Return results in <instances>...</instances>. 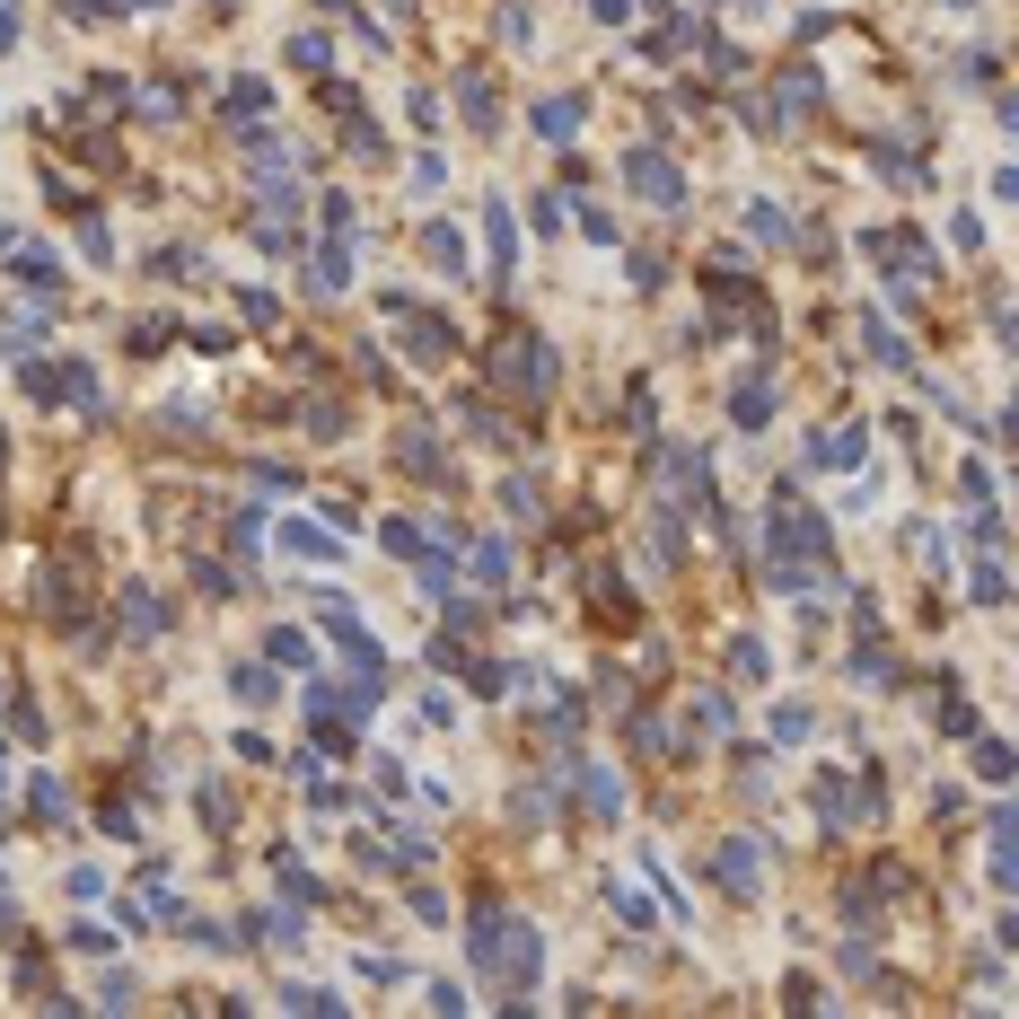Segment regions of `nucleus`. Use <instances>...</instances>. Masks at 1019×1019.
<instances>
[{"label":"nucleus","mask_w":1019,"mask_h":1019,"mask_svg":"<svg viewBox=\"0 0 1019 1019\" xmlns=\"http://www.w3.org/2000/svg\"><path fill=\"white\" fill-rule=\"evenodd\" d=\"M396 466H405L414 483H440V440H431V422H414V431L396 440Z\"/></svg>","instance_id":"9"},{"label":"nucleus","mask_w":1019,"mask_h":1019,"mask_svg":"<svg viewBox=\"0 0 1019 1019\" xmlns=\"http://www.w3.org/2000/svg\"><path fill=\"white\" fill-rule=\"evenodd\" d=\"M326 53H335V44H326L317 27H308V35H291V62H299V71H326Z\"/></svg>","instance_id":"27"},{"label":"nucleus","mask_w":1019,"mask_h":1019,"mask_svg":"<svg viewBox=\"0 0 1019 1019\" xmlns=\"http://www.w3.org/2000/svg\"><path fill=\"white\" fill-rule=\"evenodd\" d=\"M730 422H738V431H765V422H774V387H765V378H738V396H730Z\"/></svg>","instance_id":"10"},{"label":"nucleus","mask_w":1019,"mask_h":1019,"mask_svg":"<svg viewBox=\"0 0 1019 1019\" xmlns=\"http://www.w3.org/2000/svg\"><path fill=\"white\" fill-rule=\"evenodd\" d=\"M862 335H870V360H888V369H906V360H914V351H906V335H897V326H879V317H870Z\"/></svg>","instance_id":"25"},{"label":"nucleus","mask_w":1019,"mask_h":1019,"mask_svg":"<svg viewBox=\"0 0 1019 1019\" xmlns=\"http://www.w3.org/2000/svg\"><path fill=\"white\" fill-rule=\"evenodd\" d=\"M976 774H985V783H1011V774H1019V747H1011V738H976Z\"/></svg>","instance_id":"16"},{"label":"nucleus","mask_w":1019,"mask_h":1019,"mask_svg":"<svg viewBox=\"0 0 1019 1019\" xmlns=\"http://www.w3.org/2000/svg\"><path fill=\"white\" fill-rule=\"evenodd\" d=\"M273 660H282V669H308V633L282 624V633H273Z\"/></svg>","instance_id":"31"},{"label":"nucleus","mask_w":1019,"mask_h":1019,"mask_svg":"<svg viewBox=\"0 0 1019 1019\" xmlns=\"http://www.w3.org/2000/svg\"><path fill=\"white\" fill-rule=\"evenodd\" d=\"M18 387H27V396H35V405H53V396H62V387H71V378H62V369H53V360H27V369H18Z\"/></svg>","instance_id":"22"},{"label":"nucleus","mask_w":1019,"mask_h":1019,"mask_svg":"<svg viewBox=\"0 0 1019 1019\" xmlns=\"http://www.w3.org/2000/svg\"><path fill=\"white\" fill-rule=\"evenodd\" d=\"M18 44V0H0V53Z\"/></svg>","instance_id":"41"},{"label":"nucleus","mask_w":1019,"mask_h":1019,"mask_svg":"<svg viewBox=\"0 0 1019 1019\" xmlns=\"http://www.w3.org/2000/svg\"><path fill=\"white\" fill-rule=\"evenodd\" d=\"M1002 440H1019V396H1011V414H1002Z\"/></svg>","instance_id":"43"},{"label":"nucleus","mask_w":1019,"mask_h":1019,"mask_svg":"<svg viewBox=\"0 0 1019 1019\" xmlns=\"http://www.w3.org/2000/svg\"><path fill=\"white\" fill-rule=\"evenodd\" d=\"M176 114V89H141V123H167Z\"/></svg>","instance_id":"39"},{"label":"nucleus","mask_w":1019,"mask_h":1019,"mask_svg":"<svg viewBox=\"0 0 1019 1019\" xmlns=\"http://www.w3.org/2000/svg\"><path fill=\"white\" fill-rule=\"evenodd\" d=\"M308 431H317V440H343V405H326V396H317V405H308Z\"/></svg>","instance_id":"33"},{"label":"nucleus","mask_w":1019,"mask_h":1019,"mask_svg":"<svg viewBox=\"0 0 1019 1019\" xmlns=\"http://www.w3.org/2000/svg\"><path fill=\"white\" fill-rule=\"evenodd\" d=\"M255 931H264L273 949H299V906H273L264 923H255Z\"/></svg>","instance_id":"26"},{"label":"nucleus","mask_w":1019,"mask_h":1019,"mask_svg":"<svg viewBox=\"0 0 1019 1019\" xmlns=\"http://www.w3.org/2000/svg\"><path fill=\"white\" fill-rule=\"evenodd\" d=\"M730 677H738V685L765 677V642H756V633H738V642H730Z\"/></svg>","instance_id":"23"},{"label":"nucleus","mask_w":1019,"mask_h":1019,"mask_svg":"<svg viewBox=\"0 0 1019 1019\" xmlns=\"http://www.w3.org/2000/svg\"><path fill=\"white\" fill-rule=\"evenodd\" d=\"M282 546H291L299 563H343V537L317 528V519H282Z\"/></svg>","instance_id":"7"},{"label":"nucleus","mask_w":1019,"mask_h":1019,"mask_svg":"<svg viewBox=\"0 0 1019 1019\" xmlns=\"http://www.w3.org/2000/svg\"><path fill=\"white\" fill-rule=\"evenodd\" d=\"M492 378H501L519 405H546V396H554V351H546V335L510 326V335L492 343Z\"/></svg>","instance_id":"1"},{"label":"nucleus","mask_w":1019,"mask_h":1019,"mask_svg":"<svg viewBox=\"0 0 1019 1019\" xmlns=\"http://www.w3.org/2000/svg\"><path fill=\"white\" fill-rule=\"evenodd\" d=\"M501 510H510V519H537V483L510 475V483H501Z\"/></svg>","instance_id":"29"},{"label":"nucleus","mask_w":1019,"mask_h":1019,"mask_svg":"<svg viewBox=\"0 0 1019 1019\" xmlns=\"http://www.w3.org/2000/svg\"><path fill=\"white\" fill-rule=\"evenodd\" d=\"M237 317H246V326H273V317H282V308H273V299H264V291H237Z\"/></svg>","instance_id":"35"},{"label":"nucleus","mask_w":1019,"mask_h":1019,"mask_svg":"<svg viewBox=\"0 0 1019 1019\" xmlns=\"http://www.w3.org/2000/svg\"><path fill=\"white\" fill-rule=\"evenodd\" d=\"M150 273H159V282H185L194 255H185V246H150Z\"/></svg>","instance_id":"28"},{"label":"nucleus","mask_w":1019,"mask_h":1019,"mask_svg":"<svg viewBox=\"0 0 1019 1019\" xmlns=\"http://www.w3.org/2000/svg\"><path fill=\"white\" fill-rule=\"evenodd\" d=\"M607 897H615V914H624V923H651V897H633V888H624V879H615V888H607Z\"/></svg>","instance_id":"40"},{"label":"nucleus","mask_w":1019,"mask_h":1019,"mask_svg":"<svg viewBox=\"0 0 1019 1019\" xmlns=\"http://www.w3.org/2000/svg\"><path fill=\"white\" fill-rule=\"evenodd\" d=\"M0 466H9V440H0Z\"/></svg>","instance_id":"47"},{"label":"nucleus","mask_w":1019,"mask_h":1019,"mask_svg":"<svg viewBox=\"0 0 1019 1019\" xmlns=\"http://www.w3.org/2000/svg\"><path fill=\"white\" fill-rule=\"evenodd\" d=\"M694 730H730V694H703V703H694Z\"/></svg>","instance_id":"36"},{"label":"nucleus","mask_w":1019,"mask_h":1019,"mask_svg":"<svg viewBox=\"0 0 1019 1019\" xmlns=\"http://www.w3.org/2000/svg\"><path fill=\"white\" fill-rule=\"evenodd\" d=\"M159 343H176V326H167V317H141V326H132V351H159Z\"/></svg>","instance_id":"34"},{"label":"nucleus","mask_w":1019,"mask_h":1019,"mask_svg":"<svg viewBox=\"0 0 1019 1019\" xmlns=\"http://www.w3.org/2000/svg\"><path fill=\"white\" fill-rule=\"evenodd\" d=\"M326 228H335V237H351V228H360V212H351V194H326Z\"/></svg>","instance_id":"38"},{"label":"nucleus","mask_w":1019,"mask_h":1019,"mask_svg":"<svg viewBox=\"0 0 1019 1019\" xmlns=\"http://www.w3.org/2000/svg\"><path fill=\"white\" fill-rule=\"evenodd\" d=\"M9 923H18V906H9V888H0V931H9Z\"/></svg>","instance_id":"45"},{"label":"nucleus","mask_w":1019,"mask_h":1019,"mask_svg":"<svg viewBox=\"0 0 1019 1019\" xmlns=\"http://www.w3.org/2000/svg\"><path fill=\"white\" fill-rule=\"evenodd\" d=\"M940 730H949V738H967V730H976V712H967V694H949V703H940Z\"/></svg>","instance_id":"37"},{"label":"nucleus","mask_w":1019,"mask_h":1019,"mask_svg":"<svg viewBox=\"0 0 1019 1019\" xmlns=\"http://www.w3.org/2000/svg\"><path fill=\"white\" fill-rule=\"evenodd\" d=\"M343 282H351V237H326V246L308 255V291H317V299H335Z\"/></svg>","instance_id":"8"},{"label":"nucleus","mask_w":1019,"mask_h":1019,"mask_svg":"<svg viewBox=\"0 0 1019 1019\" xmlns=\"http://www.w3.org/2000/svg\"><path fill=\"white\" fill-rule=\"evenodd\" d=\"M378 546H387V554H422V528H414V519H387Z\"/></svg>","instance_id":"30"},{"label":"nucleus","mask_w":1019,"mask_h":1019,"mask_svg":"<svg viewBox=\"0 0 1019 1019\" xmlns=\"http://www.w3.org/2000/svg\"><path fill=\"white\" fill-rule=\"evenodd\" d=\"M422 255H431L440 273H466V237H457L449 221H431V228H422Z\"/></svg>","instance_id":"14"},{"label":"nucleus","mask_w":1019,"mask_h":1019,"mask_svg":"<svg viewBox=\"0 0 1019 1019\" xmlns=\"http://www.w3.org/2000/svg\"><path fill=\"white\" fill-rule=\"evenodd\" d=\"M537 132H546V141H571V132H580V98H546V106H537Z\"/></svg>","instance_id":"19"},{"label":"nucleus","mask_w":1019,"mask_h":1019,"mask_svg":"<svg viewBox=\"0 0 1019 1019\" xmlns=\"http://www.w3.org/2000/svg\"><path fill=\"white\" fill-rule=\"evenodd\" d=\"M483 228H492V255L510 264V255H519V221H510V203H483Z\"/></svg>","instance_id":"24"},{"label":"nucleus","mask_w":1019,"mask_h":1019,"mask_svg":"<svg viewBox=\"0 0 1019 1019\" xmlns=\"http://www.w3.org/2000/svg\"><path fill=\"white\" fill-rule=\"evenodd\" d=\"M1002 132H1019V98H1002Z\"/></svg>","instance_id":"44"},{"label":"nucleus","mask_w":1019,"mask_h":1019,"mask_svg":"<svg viewBox=\"0 0 1019 1019\" xmlns=\"http://www.w3.org/2000/svg\"><path fill=\"white\" fill-rule=\"evenodd\" d=\"M703 870H712L721 897H765V844H756V835H721Z\"/></svg>","instance_id":"2"},{"label":"nucleus","mask_w":1019,"mask_h":1019,"mask_svg":"<svg viewBox=\"0 0 1019 1019\" xmlns=\"http://www.w3.org/2000/svg\"><path fill=\"white\" fill-rule=\"evenodd\" d=\"M475 580H483V589L510 580V537H483V546H475Z\"/></svg>","instance_id":"20"},{"label":"nucleus","mask_w":1019,"mask_h":1019,"mask_svg":"<svg viewBox=\"0 0 1019 1019\" xmlns=\"http://www.w3.org/2000/svg\"><path fill=\"white\" fill-rule=\"evenodd\" d=\"M405 351H414V360H449V351H457V326H449V317L405 308Z\"/></svg>","instance_id":"6"},{"label":"nucleus","mask_w":1019,"mask_h":1019,"mask_svg":"<svg viewBox=\"0 0 1019 1019\" xmlns=\"http://www.w3.org/2000/svg\"><path fill=\"white\" fill-rule=\"evenodd\" d=\"M9 255H18V273H27L35 291H53V282H62V264H53V246H35V237H27V246H9Z\"/></svg>","instance_id":"18"},{"label":"nucleus","mask_w":1019,"mask_h":1019,"mask_svg":"<svg viewBox=\"0 0 1019 1019\" xmlns=\"http://www.w3.org/2000/svg\"><path fill=\"white\" fill-rule=\"evenodd\" d=\"M221 106H228V114H246V132H255V123H264V106H273V89H264V80H228Z\"/></svg>","instance_id":"13"},{"label":"nucleus","mask_w":1019,"mask_h":1019,"mask_svg":"<svg viewBox=\"0 0 1019 1019\" xmlns=\"http://www.w3.org/2000/svg\"><path fill=\"white\" fill-rule=\"evenodd\" d=\"M826 106V89H817V71L799 62V71H783V114H817Z\"/></svg>","instance_id":"15"},{"label":"nucleus","mask_w":1019,"mask_h":1019,"mask_svg":"<svg viewBox=\"0 0 1019 1019\" xmlns=\"http://www.w3.org/2000/svg\"><path fill=\"white\" fill-rule=\"evenodd\" d=\"M993 194H1002V203H1019V167H1002V176H993Z\"/></svg>","instance_id":"42"},{"label":"nucleus","mask_w":1019,"mask_h":1019,"mask_svg":"<svg viewBox=\"0 0 1019 1019\" xmlns=\"http://www.w3.org/2000/svg\"><path fill=\"white\" fill-rule=\"evenodd\" d=\"M457 98H466V114H475V132H501V123H492V80H483V71H457Z\"/></svg>","instance_id":"12"},{"label":"nucleus","mask_w":1019,"mask_h":1019,"mask_svg":"<svg viewBox=\"0 0 1019 1019\" xmlns=\"http://www.w3.org/2000/svg\"><path fill=\"white\" fill-rule=\"evenodd\" d=\"M27 808H35L44 826H62V817H71V799H62V783H53V774H35V783H27Z\"/></svg>","instance_id":"21"},{"label":"nucleus","mask_w":1019,"mask_h":1019,"mask_svg":"<svg viewBox=\"0 0 1019 1019\" xmlns=\"http://www.w3.org/2000/svg\"><path fill=\"white\" fill-rule=\"evenodd\" d=\"M624 185H633L642 203H660V212H677V203H685V176L669 167V159H651V150H633V159H624Z\"/></svg>","instance_id":"3"},{"label":"nucleus","mask_w":1019,"mask_h":1019,"mask_svg":"<svg viewBox=\"0 0 1019 1019\" xmlns=\"http://www.w3.org/2000/svg\"><path fill=\"white\" fill-rule=\"evenodd\" d=\"M571 799H580L598 826H615V817H624V783H615L607 765H571Z\"/></svg>","instance_id":"4"},{"label":"nucleus","mask_w":1019,"mask_h":1019,"mask_svg":"<svg viewBox=\"0 0 1019 1019\" xmlns=\"http://www.w3.org/2000/svg\"><path fill=\"white\" fill-rule=\"evenodd\" d=\"M949 9H967V0H949Z\"/></svg>","instance_id":"48"},{"label":"nucleus","mask_w":1019,"mask_h":1019,"mask_svg":"<svg viewBox=\"0 0 1019 1019\" xmlns=\"http://www.w3.org/2000/svg\"><path fill=\"white\" fill-rule=\"evenodd\" d=\"M0 756H9V747H0ZM0 799H9V765H0Z\"/></svg>","instance_id":"46"},{"label":"nucleus","mask_w":1019,"mask_h":1019,"mask_svg":"<svg viewBox=\"0 0 1019 1019\" xmlns=\"http://www.w3.org/2000/svg\"><path fill=\"white\" fill-rule=\"evenodd\" d=\"M651 554H660V563H677V554H685V546H677V519H669V510L651 519Z\"/></svg>","instance_id":"32"},{"label":"nucleus","mask_w":1019,"mask_h":1019,"mask_svg":"<svg viewBox=\"0 0 1019 1019\" xmlns=\"http://www.w3.org/2000/svg\"><path fill=\"white\" fill-rule=\"evenodd\" d=\"M228 694H237L246 712H264V703H273L282 685H273V669H228Z\"/></svg>","instance_id":"17"},{"label":"nucleus","mask_w":1019,"mask_h":1019,"mask_svg":"<svg viewBox=\"0 0 1019 1019\" xmlns=\"http://www.w3.org/2000/svg\"><path fill=\"white\" fill-rule=\"evenodd\" d=\"M993 879L1019 897V808H1002V817H993Z\"/></svg>","instance_id":"11"},{"label":"nucleus","mask_w":1019,"mask_h":1019,"mask_svg":"<svg viewBox=\"0 0 1019 1019\" xmlns=\"http://www.w3.org/2000/svg\"><path fill=\"white\" fill-rule=\"evenodd\" d=\"M123 633H132V642H159V633H167V598L132 580V589H123Z\"/></svg>","instance_id":"5"}]
</instances>
